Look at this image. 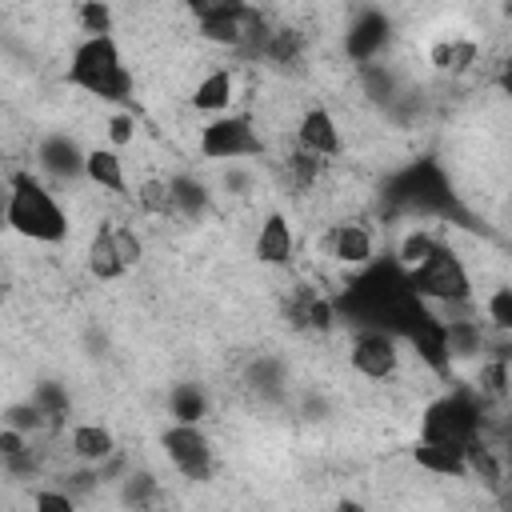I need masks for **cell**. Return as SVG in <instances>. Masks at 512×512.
I'll return each instance as SVG.
<instances>
[{
  "mask_svg": "<svg viewBox=\"0 0 512 512\" xmlns=\"http://www.w3.org/2000/svg\"><path fill=\"white\" fill-rule=\"evenodd\" d=\"M412 460H416V468H424L428 476H448V480L472 476L464 448H444V444H424V440H416V444H412Z\"/></svg>",
  "mask_w": 512,
  "mask_h": 512,
  "instance_id": "18",
  "label": "cell"
},
{
  "mask_svg": "<svg viewBox=\"0 0 512 512\" xmlns=\"http://www.w3.org/2000/svg\"><path fill=\"white\" fill-rule=\"evenodd\" d=\"M408 344H412V352H416V360L432 372V376H448L452 372V352H448V324L432 312L412 336H408Z\"/></svg>",
  "mask_w": 512,
  "mask_h": 512,
  "instance_id": "11",
  "label": "cell"
},
{
  "mask_svg": "<svg viewBox=\"0 0 512 512\" xmlns=\"http://www.w3.org/2000/svg\"><path fill=\"white\" fill-rule=\"evenodd\" d=\"M496 88L512 100V56H504V60H500V68H496Z\"/></svg>",
  "mask_w": 512,
  "mask_h": 512,
  "instance_id": "31",
  "label": "cell"
},
{
  "mask_svg": "<svg viewBox=\"0 0 512 512\" xmlns=\"http://www.w3.org/2000/svg\"><path fill=\"white\" fill-rule=\"evenodd\" d=\"M84 156H88V152H84L72 136H64V132L44 136L40 148H36L40 168H44L48 176H56V180H76V176H84Z\"/></svg>",
  "mask_w": 512,
  "mask_h": 512,
  "instance_id": "13",
  "label": "cell"
},
{
  "mask_svg": "<svg viewBox=\"0 0 512 512\" xmlns=\"http://www.w3.org/2000/svg\"><path fill=\"white\" fill-rule=\"evenodd\" d=\"M172 204L176 216H200L208 208V188L192 176H172Z\"/></svg>",
  "mask_w": 512,
  "mask_h": 512,
  "instance_id": "22",
  "label": "cell"
},
{
  "mask_svg": "<svg viewBox=\"0 0 512 512\" xmlns=\"http://www.w3.org/2000/svg\"><path fill=\"white\" fill-rule=\"evenodd\" d=\"M256 260L268 264V268H288L296 260V232L288 224L284 212H268L256 228V244H252Z\"/></svg>",
  "mask_w": 512,
  "mask_h": 512,
  "instance_id": "10",
  "label": "cell"
},
{
  "mask_svg": "<svg viewBox=\"0 0 512 512\" xmlns=\"http://www.w3.org/2000/svg\"><path fill=\"white\" fill-rule=\"evenodd\" d=\"M84 180L104 188V192H124L128 176H124V160L116 148H88L84 156Z\"/></svg>",
  "mask_w": 512,
  "mask_h": 512,
  "instance_id": "19",
  "label": "cell"
},
{
  "mask_svg": "<svg viewBox=\"0 0 512 512\" xmlns=\"http://www.w3.org/2000/svg\"><path fill=\"white\" fill-rule=\"evenodd\" d=\"M4 220L16 236H24L32 244H64L68 232H72V220H68L64 204L56 200V192L36 172H16L12 176Z\"/></svg>",
  "mask_w": 512,
  "mask_h": 512,
  "instance_id": "3",
  "label": "cell"
},
{
  "mask_svg": "<svg viewBox=\"0 0 512 512\" xmlns=\"http://www.w3.org/2000/svg\"><path fill=\"white\" fill-rule=\"evenodd\" d=\"M328 256L336 264H348V268H368L376 260V240H372V232L364 224L344 220V224H336L328 232Z\"/></svg>",
  "mask_w": 512,
  "mask_h": 512,
  "instance_id": "12",
  "label": "cell"
},
{
  "mask_svg": "<svg viewBox=\"0 0 512 512\" xmlns=\"http://www.w3.org/2000/svg\"><path fill=\"white\" fill-rule=\"evenodd\" d=\"M84 260H88V272L96 280H120L128 272V264L120 260V248H116V220H100L96 224V232L88 236Z\"/></svg>",
  "mask_w": 512,
  "mask_h": 512,
  "instance_id": "14",
  "label": "cell"
},
{
  "mask_svg": "<svg viewBox=\"0 0 512 512\" xmlns=\"http://www.w3.org/2000/svg\"><path fill=\"white\" fill-rule=\"evenodd\" d=\"M352 368L364 380H392L400 372V340L392 332H360L352 340Z\"/></svg>",
  "mask_w": 512,
  "mask_h": 512,
  "instance_id": "8",
  "label": "cell"
},
{
  "mask_svg": "<svg viewBox=\"0 0 512 512\" xmlns=\"http://www.w3.org/2000/svg\"><path fill=\"white\" fill-rule=\"evenodd\" d=\"M168 408L176 424H200V416L208 412V396L200 392V384H176Z\"/></svg>",
  "mask_w": 512,
  "mask_h": 512,
  "instance_id": "21",
  "label": "cell"
},
{
  "mask_svg": "<svg viewBox=\"0 0 512 512\" xmlns=\"http://www.w3.org/2000/svg\"><path fill=\"white\" fill-rule=\"evenodd\" d=\"M232 96H236V76H232L228 68H208V72L196 80L188 104H192L196 112H204V116L216 120V116H224V112L232 108Z\"/></svg>",
  "mask_w": 512,
  "mask_h": 512,
  "instance_id": "15",
  "label": "cell"
},
{
  "mask_svg": "<svg viewBox=\"0 0 512 512\" xmlns=\"http://www.w3.org/2000/svg\"><path fill=\"white\" fill-rule=\"evenodd\" d=\"M64 84H68V88H80V92L92 96V100L120 104V100L132 96L136 76H132V68L124 64V52H120V40H116V36H84V40L72 48V56H68Z\"/></svg>",
  "mask_w": 512,
  "mask_h": 512,
  "instance_id": "2",
  "label": "cell"
},
{
  "mask_svg": "<svg viewBox=\"0 0 512 512\" xmlns=\"http://www.w3.org/2000/svg\"><path fill=\"white\" fill-rule=\"evenodd\" d=\"M476 60H480V44L472 36H440L428 48V64L444 76H464Z\"/></svg>",
  "mask_w": 512,
  "mask_h": 512,
  "instance_id": "16",
  "label": "cell"
},
{
  "mask_svg": "<svg viewBox=\"0 0 512 512\" xmlns=\"http://www.w3.org/2000/svg\"><path fill=\"white\" fill-rule=\"evenodd\" d=\"M384 44H388V20L380 12H364L360 24L348 32V52L356 60H376L384 52Z\"/></svg>",
  "mask_w": 512,
  "mask_h": 512,
  "instance_id": "20",
  "label": "cell"
},
{
  "mask_svg": "<svg viewBox=\"0 0 512 512\" xmlns=\"http://www.w3.org/2000/svg\"><path fill=\"white\" fill-rule=\"evenodd\" d=\"M32 512H76V496L68 488H40L32 496Z\"/></svg>",
  "mask_w": 512,
  "mask_h": 512,
  "instance_id": "29",
  "label": "cell"
},
{
  "mask_svg": "<svg viewBox=\"0 0 512 512\" xmlns=\"http://www.w3.org/2000/svg\"><path fill=\"white\" fill-rule=\"evenodd\" d=\"M76 20H80V32L84 36H112V24H116V12L100 0H84L76 8Z\"/></svg>",
  "mask_w": 512,
  "mask_h": 512,
  "instance_id": "25",
  "label": "cell"
},
{
  "mask_svg": "<svg viewBox=\"0 0 512 512\" xmlns=\"http://www.w3.org/2000/svg\"><path fill=\"white\" fill-rule=\"evenodd\" d=\"M296 144H300L308 156H316V160L340 156V152H344V136H340L336 116H332L324 104L304 108V116L296 120Z\"/></svg>",
  "mask_w": 512,
  "mask_h": 512,
  "instance_id": "9",
  "label": "cell"
},
{
  "mask_svg": "<svg viewBox=\"0 0 512 512\" xmlns=\"http://www.w3.org/2000/svg\"><path fill=\"white\" fill-rule=\"evenodd\" d=\"M408 284L424 304H440V308H456V304H472V272L464 264V256L452 244H436V252L408 268Z\"/></svg>",
  "mask_w": 512,
  "mask_h": 512,
  "instance_id": "5",
  "label": "cell"
},
{
  "mask_svg": "<svg viewBox=\"0 0 512 512\" xmlns=\"http://www.w3.org/2000/svg\"><path fill=\"white\" fill-rule=\"evenodd\" d=\"M332 512H368V508H364L360 500H352V496H344V500H336V504H332Z\"/></svg>",
  "mask_w": 512,
  "mask_h": 512,
  "instance_id": "32",
  "label": "cell"
},
{
  "mask_svg": "<svg viewBox=\"0 0 512 512\" xmlns=\"http://www.w3.org/2000/svg\"><path fill=\"white\" fill-rule=\"evenodd\" d=\"M156 496H160V488H156V480H152V476H144V472H140V476H128V480H124V500H128L132 508H140V512H144Z\"/></svg>",
  "mask_w": 512,
  "mask_h": 512,
  "instance_id": "28",
  "label": "cell"
},
{
  "mask_svg": "<svg viewBox=\"0 0 512 512\" xmlns=\"http://www.w3.org/2000/svg\"><path fill=\"white\" fill-rule=\"evenodd\" d=\"M160 452L176 468V476H184L188 484H204L216 472V448L200 424H176L172 420L160 432Z\"/></svg>",
  "mask_w": 512,
  "mask_h": 512,
  "instance_id": "6",
  "label": "cell"
},
{
  "mask_svg": "<svg viewBox=\"0 0 512 512\" xmlns=\"http://www.w3.org/2000/svg\"><path fill=\"white\" fill-rule=\"evenodd\" d=\"M436 236L428 232V228H408L404 236H400V244H396V260L404 264V268H416V264H424L432 252H436Z\"/></svg>",
  "mask_w": 512,
  "mask_h": 512,
  "instance_id": "23",
  "label": "cell"
},
{
  "mask_svg": "<svg viewBox=\"0 0 512 512\" xmlns=\"http://www.w3.org/2000/svg\"><path fill=\"white\" fill-rule=\"evenodd\" d=\"M332 308L340 320L356 324L360 332H392L396 340H408L432 316V308L412 292L408 268L396 256L360 268L332 296Z\"/></svg>",
  "mask_w": 512,
  "mask_h": 512,
  "instance_id": "1",
  "label": "cell"
},
{
  "mask_svg": "<svg viewBox=\"0 0 512 512\" xmlns=\"http://www.w3.org/2000/svg\"><path fill=\"white\" fill-rule=\"evenodd\" d=\"M320 168H324V160L308 156L304 148H296V152L284 160V172H288V180H292L296 188H312V184L320 180Z\"/></svg>",
  "mask_w": 512,
  "mask_h": 512,
  "instance_id": "26",
  "label": "cell"
},
{
  "mask_svg": "<svg viewBox=\"0 0 512 512\" xmlns=\"http://www.w3.org/2000/svg\"><path fill=\"white\" fill-rule=\"evenodd\" d=\"M132 136H136V120H132V112H112V116H108V140H112V148L132 144Z\"/></svg>",
  "mask_w": 512,
  "mask_h": 512,
  "instance_id": "30",
  "label": "cell"
},
{
  "mask_svg": "<svg viewBox=\"0 0 512 512\" xmlns=\"http://www.w3.org/2000/svg\"><path fill=\"white\" fill-rule=\"evenodd\" d=\"M196 148H200L204 160H224V164H232V160L260 156V152H264V140H260L252 116H244V112H224V116H216V120H208V124L200 128Z\"/></svg>",
  "mask_w": 512,
  "mask_h": 512,
  "instance_id": "7",
  "label": "cell"
},
{
  "mask_svg": "<svg viewBox=\"0 0 512 512\" xmlns=\"http://www.w3.org/2000/svg\"><path fill=\"white\" fill-rule=\"evenodd\" d=\"M484 312H488V324H492V328L512 332V284H500V288L484 300Z\"/></svg>",
  "mask_w": 512,
  "mask_h": 512,
  "instance_id": "27",
  "label": "cell"
},
{
  "mask_svg": "<svg viewBox=\"0 0 512 512\" xmlns=\"http://www.w3.org/2000/svg\"><path fill=\"white\" fill-rule=\"evenodd\" d=\"M484 436V404L472 388H452L436 396L420 412V436L424 444H444V448H472Z\"/></svg>",
  "mask_w": 512,
  "mask_h": 512,
  "instance_id": "4",
  "label": "cell"
},
{
  "mask_svg": "<svg viewBox=\"0 0 512 512\" xmlns=\"http://www.w3.org/2000/svg\"><path fill=\"white\" fill-rule=\"evenodd\" d=\"M136 200H140V208H144L148 216H176V204H172V180H164V176L144 180L140 192H136Z\"/></svg>",
  "mask_w": 512,
  "mask_h": 512,
  "instance_id": "24",
  "label": "cell"
},
{
  "mask_svg": "<svg viewBox=\"0 0 512 512\" xmlns=\"http://www.w3.org/2000/svg\"><path fill=\"white\" fill-rule=\"evenodd\" d=\"M68 444H72V456L80 464H88V468H100V464H108L116 456V436L104 424H76Z\"/></svg>",
  "mask_w": 512,
  "mask_h": 512,
  "instance_id": "17",
  "label": "cell"
}]
</instances>
